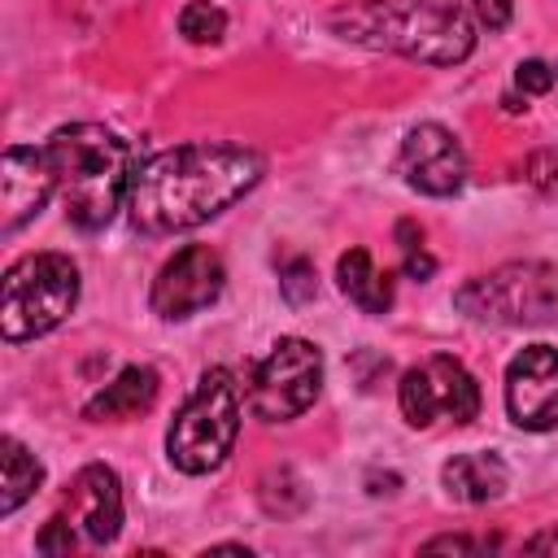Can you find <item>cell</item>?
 Listing matches in <instances>:
<instances>
[{
    "label": "cell",
    "mask_w": 558,
    "mask_h": 558,
    "mask_svg": "<svg viewBox=\"0 0 558 558\" xmlns=\"http://www.w3.org/2000/svg\"><path fill=\"white\" fill-rule=\"evenodd\" d=\"M397 401L410 427H432L436 418L471 423L480 414V384L458 357H427L401 375Z\"/></svg>",
    "instance_id": "8"
},
{
    "label": "cell",
    "mask_w": 558,
    "mask_h": 558,
    "mask_svg": "<svg viewBox=\"0 0 558 558\" xmlns=\"http://www.w3.org/2000/svg\"><path fill=\"white\" fill-rule=\"evenodd\" d=\"M323 388V353L305 336H279L270 353L253 366L244 401L262 423H292L301 418Z\"/></svg>",
    "instance_id": "7"
},
{
    "label": "cell",
    "mask_w": 558,
    "mask_h": 558,
    "mask_svg": "<svg viewBox=\"0 0 558 558\" xmlns=\"http://www.w3.org/2000/svg\"><path fill=\"white\" fill-rule=\"evenodd\" d=\"M471 13H475V22H480V26L501 31V26L510 22L514 4H510V0H471Z\"/></svg>",
    "instance_id": "23"
},
{
    "label": "cell",
    "mask_w": 558,
    "mask_h": 558,
    "mask_svg": "<svg viewBox=\"0 0 558 558\" xmlns=\"http://www.w3.org/2000/svg\"><path fill=\"white\" fill-rule=\"evenodd\" d=\"M205 554H248L244 545H214V549H205Z\"/></svg>",
    "instance_id": "26"
},
{
    "label": "cell",
    "mask_w": 558,
    "mask_h": 558,
    "mask_svg": "<svg viewBox=\"0 0 558 558\" xmlns=\"http://www.w3.org/2000/svg\"><path fill=\"white\" fill-rule=\"evenodd\" d=\"M453 305L475 323L497 327H545L558 323V266L554 262H506L488 275L466 279Z\"/></svg>",
    "instance_id": "6"
},
{
    "label": "cell",
    "mask_w": 558,
    "mask_h": 558,
    "mask_svg": "<svg viewBox=\"0 0 558 558\" xmlns=\"http://www.w3.org/2000/svg\"><path fill=\"white\" fill-rule=\"evenodd\" d=\"M554 70H558V65H554Z\"/></svg>",
    "instance_id": "27"
},
{
    "label": "cell",
    "mask_w": 558,
    "mask_h": 558,
    "mask_svg": "<svg viewBox=\"0 0 558 558\" xmlns=\"http://www.w3.org/2000/svg\"><path fill=\"white\" fill-rule=\"evenodd\" d=\"M554 78H558V70L545 65V61H536V57L514 65V87H519L523 96H545V92L554 87Z\"/></svg>",
    "instance_id": "20"
},
{
    "label": "cell",
    "mask_w": 558,
    "mask_h": 558,
    "mask_svg": "<svg viewBox=\"0 0 558 558\" xmlns=\"http://www.w3.org/2000/svg\"><path fill=\"white\" fill-rule=\"evenodd\" d=\"M157 388H161V379H157L153 366H126V371H118L113 384H105V388L83 405V418H92V423L135 418V414H144V410L157 401Z\"/></svg>",
    "instance_id": "15"
},
{
    "label": "cell",
    "mask_w": 558,
    "mask_h": 558,
    "mask_svg": "<svg viewBox=\"0 0 558 558\" xmlns=\"http://www.w3.org/2000/svg\"><path fill=\"white\" fill-rule=\"evenodd\" d=\"M52 192H57V170H52L48 148L44 144L39 148L13 144L4 153V166H0V205H4L0 231L13 235L17 227H26L48 205Z\"/></svg>",
    "instance_id": "12"
},
{
    "label": "cell",
    "mask_w": 558,
    "mask_h": 558,
    "mask_svg": "<svg viewBox=\"0 0 558 558\" xmlns=\"http://www.w3.org/2000/svg\"><path fill=\"white\" fill-rule=\"evenodd\" d=\"M227 288V266L209 244H183L174 257H166V266L153 279V314L166 323L192 318L201 310H209Z\"/></svg>",
    "instance_id": "9"
},
{
    "label": "cell",
    "mask_w": 558,
    "mask_h": 558,
    "mask_svg": "<svg viewBox=\"0 0 558 558\" xmlns=\"http://www.w3.org/2000/svg\"><path fill=\"white\" fill-rule=\"evenodd\" d=\"M440 484H445V493L453 501L480 506V501H493V497L506 493L510 471H506V462L493 449H471V453H453L440 466Z\"/></svg>",
    "instance_id": "14"
},
{
    "label": "cell",
    "mask_w": 558,
    "mask_h": 558,
    "mask_svg": "<svg viewBox=\"0 0 558 558\" xmlns=\"http://www.w3.org/2000/svg\"><path fill=\"white\" fill-rule=\"evenodd\" d=\"M279 292H283L288 305H305V301H314V292H318V275H314V266H310L305 257H288V262L279 266Z\"/></svg>",
    "instance_id": "19"
},
{
    "label": "cell",
    "mask_w": 558,
    "mask_h": 558,
    "mask_svg": "<svg viewBox=\"0 0 558 558\" xmlns=\"http://www.w3.org/2000/svg\"><path fill=\"white\" fill-rule=\"evenodd\" d=\"M266 174V157L248 144H174L135 166L126 209L144 235L192 231L222 209H231L244 192H253Z\"/></svg>",
    "instance_id": "1"
},
{
    "label": "cell",
    "mask_w": 558,
    "mask_h": 558,
    "mask_svg": "<svg viewBox=\"0 0 558 558\" xmlns=\"http://www.w3.org/2000/svg\"><path fill=\"white\" fill-rule=\"evenodd\" d=\"M78 305V266L65 253H26L4 270L0 331L9 344L48 336Z\"/></svg>",
    "instance_id": "5"
},
{
    "label": "cell",
    "mask_w": 558,
    "mask_h": 558,
    "mask_svg": "<svg viewBox=\"0 0 558 558\" xmlns=\"http://www.w3.org/2000/svg\"><path fill=\"white\" fill-rule=\"evenodd\" d=\"M340 292L362 310V314H388L392 310V275H384L366 248H349L336 262Z\"/></svg>",
    "instance_id": "16"
},
{
    "label": "cell",
    "mask_w": 558,
    "mask_h": 558,
    "mask_svg": "<svg viewBox=\"0 0 558 558\" xmlns=\"http://www.w3.org/2000/svg\"><path fill=\"white\" fill-rule=\"evenodd\" d=\"M44 148L57 170L65 218L83 231L109 227L135 179L131 144L100 122H70V126H57Z\"/></svg>",
    "instance_id": "3"
},
{
    "label": "cell",
    "mask_w": 558,
    "mask_h": 558,
    "mask_svg": "<svg viewBox=\"0 0 558 558\" xmlns=\"http://www.w3.org/2000/svg\"><path fill=\"white\" fill-rule=\"evenodd\" d=\"M427 554H488L497 549V536H432L423 541Z\"/></svg>",
    "instance_id": "22"
},
{
    "label": "cell",
    "mask_w": 558,
    "mask_h": 558,
    "mask_svg": "<svg viewBox=\"0 0 558 558\" xmlns=\"http://www.w3.org/2000/svg\"><path fill=\"white\" fill-rule=\"evenodd\" d=\"M35 549H39V554H70V549H74V523H70V519L57 510V514H52V519L39 527Z\"/></svg>",
    "instance_id": "21"
},
{
    "label": "cell",
    "mask_w": 558,
    "mask_h": 558,
    "mask_svg": "<svg viewBox=\"0 0 558 558\" xmlns=\"http://www.w3.org/2000/svg\"><path fill=\"white\" fill-rule=\"evenodd\" d=\"M179 35L187 44H218L227 35V13L214 0H187L179 9Z\"/></svg>",
    "instance_id": "18"
},
{
    "label": "cell",
    "mask_w": 558,
    "mask_h": 558,
    "mask_svg": "<svg viewBox=\"0 0 558 558\" xmlns=\"http://www.w3.org/2000/svg\"><path fill=\"white\" fill-rule=\"evenodd\" d=\"M44 484V462L17 440L4 436L0 440V514H13L26 497H35Z\"/></svg>",
    "instance_id": "17"
},
{
    "label": "cell",
    "mask_w": 558,
    "mask_h": 558,
    "mask_svg": "<svg viewBox=\"0 0 558 558\" xmlns=\"http://www.w3.org/2000/svg\"><path fill=\"white\" fill-rule=\"evenodd\" d=\"M401 270H405L410 279H418V283H423V279H432V275H436V257H432L423 244H418V248H405V253H401Z\"/></svg>",
    "instance_id": "24"
},
{
    "label": "cell",
    "mask_w": 558,
    "mask_h": 558,
    "mask_svg": "<svg viewBox=\"0 0 558 558\" xmlns=\"http://www.w3.org/2000/svg\"><path fill=\"white\" fill-rule=\"evenodd\" d=\"M397 174L423 196H453L466 183V153L440 122H418L397 148Z\"/></svg>",
    "instance_id": "10"
},
{
    "label": "cell",
    "mask_w": 558,
    "mask_h": 558,
    "mask_svg": "<svg viewBox=\"0 0 558 558\" xmlns=\"http://www.w3.org/2000/svg\"><path fill=\"white\" fill-rule=\"evenodd\" d=\"M523 549H527V554H558V527H545V532L527 536Z\"/></svg>",
    "instance_id": "25"
},
{
    "label": "cell",
    "mask_w": 558,
    "mask_h": 558,
    "mask_svg": "<svg viewBox=\"0 0 558 558\" xmlns=\"http://www.w3.org/2000/svg\"><path fill=\"white\" fill-rule=\"evenodd\" d=\"M327 22L349 44L418 65H458L475 48V26L453 0H357L340 4Z\"/></svg>",
    "instance_id": "2"
},
{
    "label": "cell",
    "mask_w": 558,
    "mask_h": 558,
    "mask_svg": "<svg viewBox=\"0 0 558 558\" xmlns=\"http://www.w3.org/2000/svg\"><path fill=\"white\" fill-rule=\"evenodd\" d=\"M240 410L244 392L227 366H209L192 397L179 405L170 432H166V458L183 475H209L227 462L240 436Z\"/></svg>",
    "instance_id": "4"
},
{
    "label": "cell",
    "mask_w": 558,
    "mask_h": 558,
    "mask_svg": "<svg viewBox=\"0 0 558 558\" xmlns=\"http://www.w3.org/2000/svg\"><path fill=\"white\" fill-rule=\"evenodd\" d=\"M61 514L87 536V545H109L122 532V484L105 462L83 466L70 480Z\"/></svg>",
    "instance_id": "13"
},
{
    "label": "cell",
    "mask_w": 558,
    "mask_h": 558,
    "mask_svg": "<svg viewBox=\"0 0 558 558\" xmlns=\"http://www.w3.org/2000/svg\"><path fill=\"white\" fill-rule=\"evenodd\" d=\"M506 410H510V423L523 432L558 427V349L554 344H527L510 357Z\"/></svg>",
    "instance_id": "11"
}]
</instances>
